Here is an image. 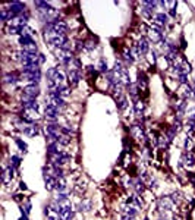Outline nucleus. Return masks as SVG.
I'll use <instances>...</instances> for the list:
<instances>
[{
  "label": "nucleus",
  "instance_id": "nucleus-1",
  "mask_svg": "<svg viewBox=\"0 0 195 220\" xmlns=\"http://www.w3.org/2000/svg\"><path fill=\"white\" fill-rule=\"evenodd\" d=\"M22 76H24L25 81H29L31 84H38V81L41 79V71H40V66H37V65H32V66H24Z\"/></svg>",
  "mask_w": 195,
  "mask_h": 220
},
{
  "label": "nucleus",
  "instance_id": "nucleus-2",
  "mask_svg": "<svg viewBox=\"0 0 195 220\" xmlns=\"http://www.w3.org/2000/svg\"><path fill=\"white\" fill-rule=\"evenodd\" d=\"M173 65V69L176 71V75H180V73H184V75H188L191 72V65L186 60H185L182 56H179L175 62L172 63Z\"/></svg>",
  "mask_w": 195,
  "mask_h": 220
},
{
  "label": "nucleus",
  "instance_id": "nucleus-3",
  "mask_svg": "<svg viewBox=\"0 0 195 220\" xmlns=\"http://www.w3.org/2000/svg\"><path fill=\"white\" fill-rule=\"evenodd\" d=\"M71 158V154L66 151H62L60 154H56V156H50V163L54 167H60L63 164L67 163V160Z\"/></svg>",
  "mask_w": 195,
  "mask_h": 220
},
{
  "label": "nucleus",
  "instance_id": "nucleus-4",
  "mask_svg": "<svg viewBox=\"0 0 195 220\" xmlns=\"http://www.w3.org/2000/svg\"><path fill=\"white\" fill-rule=\"evenodd\" d=\"M138 214V209L134 207V205H131V204H126V205H123L122 211H120V219L122 220H134Z\"/></svg>",
  "mask_w": 195,
  "mask_h": 220
},
{
  "label": "nucleus",
  "instance_id": "nucleus-5",
  "mask_svg": "<svg viewBox=\"0 0 195 220\" xmlns=\"http://www.w3.org/2000/svg\"><path fill=\"white\" fill-rule=\"evenodd\" d=\"M157 204H158V210L162 213H170L175 209V203H173V200L170 197H162Z\"/></svg>",
  "mask_w": 195,
  "mask_h": 220
},
{
  "label": "nucleus",
  "instance_id": "nucleus-6",
  "mask_svg": "<svg viewBox=\"0 0 195 220\" xmlns=\"http://www.w3.org/2000/svg\"><path fill=\"white\" fill-rule=\"evenodd\" d=\"M56 56H57V59L60 60L62 65H65V66H69V65H72V62H73L72 53H71V51H67V50L57 49V50H56Z\"/></svg>",
  "mask_w": 195,
  "mask_h": 220
},
{
  "label": "nucleus",
  "instance_id": "nucleus-7",
  "mask_svg": "<svg viewBox=\"0 0 195 220\" xmlns=\"http://www.w3.org/2000/svg\"><path fill=\"white\" fill-rule=\"evenodd\" d=\"M148 38H150L153 43H163L162 29L157 28L156 25H151V29L148 31Z\"/></svg>",
  "mask_w": 195,
  "mask_h": 220
},
{
  "label": "nucleus",
  "instance_id": "nucleus-8",
  "mask_svg": "<svg viewBox=\"0 0 195 220\" xmlns=\"http://www.w3.org/2000/svg\"><path fill=\"white\" fill-rule=\"evenodd\" d=\"M7 9H9V12L12 13V16L16 18V16H19V15H22L24 13L25 6H24V3H21V2H12L11 5L7 6Z\"/></svg>",
  "mask_w": 195,
  "mask_h": 220
},
{
  "label": "nucleus",
  "instance_id": "nucleus-9",
  "mask_svg": "<svg viewBox=\"0 0 195 220\" xmlns=\"http://www.w3.org/2000/svg\"><path fill=\"white\" fill-rule=\"evenodd\" d=\"M57 114H59V109L56 107L54 104L49 103V104L46 106V119H49L50 122L54 123L56 119H57Z\"/></svg>",
  "mask_w": 195,
  "mask_h": 220
},
{
  "label": "nucleus",
  "instance_id": "nucleus-10",
  "mask_svg": "<svg viewBox=\"0 0 195 220\" xmlns=\"http://www.w3.org/2000/svg\"><path fill=\"white\" fill-rule=\"evenodd\" d=\"M56 181H57V179L51 175V170L44 169V183H46V188H47L49 191H51V189H54L56 188Z\"/></svg>",
  "mask_w": 195,
  "mask_h": 220
},
{
  "label": "nucleus",
  "instance_id": "nucleus-11",
  "mask_svg": "<svg viewBox=\"0 0 195 220\" xmlns=\"http://www.w3.org/2000/svg\"><path fill=\"white\" fill-rule=\"evenodd\" d=\"M153 25H156L157 28L163 29L167 25V15L166 13H156L153 18Z\"/></svg>",
  "mask_w": 195,
  "mask_h": 220
},
{
  "label": "nucleus",
  "instance_id": "nucleus-12",
  "mask_svg": "<svg viewBox=\"0 0 195 220\" xmlns=\"http://www.w3.org/2000/svg\"><path fill=\"white\" fill-rule=\"evenodd\" d=\"M180 163L184 164L185 167H194V166H195V156H194V153L185 151L184 154H182V160H180Z\"/></svg>",
  "mask_w": 195,
  "mask_h": 220
},
{
  "label": "nucleus",
  "instance_id": "nucleus-13",
  "mask_svg": "<svg viewBox=\"0 0 195 220\" xmlns=\"http://www.w3.org/2000/svg\"><path fill=\"white\" fill-rule=\"evenodd\" d=\"M40 94V87L37 84H29L27 87H24V96H28V97H35Z\"/></svg>",
  "mask_w": 195,
  "mask_h": 220
},
{
  "label": "nucleus",
  "instance_id": "nucleus-14",
  "mask_svg": "<svg viewBox=\"0 0 195 220\" xmlns=\"http://www.w3.org/2000/svg\"><path fill=\"white\" fill-rule=\"evenodd\" d=\"M79 78H81V75H79V71L75 68H71L67 71V79H69V84L75 87V85H78L79 82Z\"/></svg>",
  "mask_w": 195,
  "mask_h": 220
},
{
  "label": "nucleus",
  "instance_id": "nucleus-15",
  "mask_svg": "<svg viewBox=\"0 0 195 220\" xmlns=\"http://www.w3.org/2000/svg\"><path fill=\"white\" fill-rule=\"evenodd\" d=\"M180 96H182V98H184L185 101L195 98V90L192 88V85H188V84L184 85V87H182V91H180Z\"/></svg>",
  "mask_w": 195,
  "mask_h": 220
},
{
  "label": "nucleus",
  "instance_id": "nucleus-16",
  "mask_svg": "<svg viewBox=\"0 0 195 220\" xmlns=\"http://www.w3.org/2000/svg\"><path fill=\"white\" fill-rule=\"evenodd\" d=\"M126 204H131V205H134V207H136V209H141V207H142V200L139 198L138 194H132L131 197H128Z\"/></svg>",
  "mask_w": 195,
  "mask_h": 220
},
{
  "label": "nucleus",
  "instance_id": "nucleus-17",
  "mask_svg": "<svg viewBox=\"0 0 195 220\" xmlns=\"http://www.w3.org/2000/svg\"><path fill=\"white\" fill-rule=\"evenodd\" d=\"M19 44L22 45V47H27V45H29V44H32V43H35L32 40V35H29V34H27L25 31L22 32V35H19Z\"/></svg>",
  "mask_w": 195,
  "mask_h": 220
},
{
  "label": "nucleus",
  "instance_id": "nucleus-18",
  "mask_svg": "<svg viewBox=\"0 0 195 220\" xmlns=\"http://www.w3.org/2000/svg\"><path fill=\"white\" fill-rule=\"evenodd\" d=\"M131 132H132V135L138 140V141H142L145 138L144 135V129H142V126H138V125H135V126H132V129H131Z\"/></svg>",
  "mask_w": 195,
  "mask_h": 220
},
{
  "label": "nucleus",
  "instance_id": "nucleus-19",
  "mask_svg": "<svg viewBox=\"0 0 195 220\" xmlns=\"http://www.w3.org/2000/svg\"><path fill=\"white\" fill-rule=\"evenodd\" d=\"M136 47H138V51L141 53V54H147V53L150 51V45H148V41H147L145 38H141V40H139V41H138V45H136Z\"/></svg>",
  "mask_w": 195,
  "mask_h": 220
},
{
  "label": "nucleus",
  "instance_id": "nucleus-20",
  "mask_svg": "<svg viewBox=\"0 0 195 220\" xmlns=\"http://www.w3.org/2000/svg\"><path fill=\"white\" fill-rule=\"evenodd\" d=\"M47 153H49V157L50 156H56V154H60V144L59 142H51L47 147Z\"/></svg>",
  "mask_w": 195,
  "mask_h": 220
},
{
  "label": "nucleus",
  "instance_id": "nucleus-21",
  "mask_svg": "<svg viewBox=\"0 0 195 220\" xmlns=\"http://www.w3.org/2000/svg\"><path fill=\"white\" fill-rule=\"evenodd\" d=\"M56 191L62 194V192H67V185H66V179L65 178H62V179H57L56 181Z\"/></svg>",
  "mask_w": 195,
  "mask_h": 220
},
{
  "label": "nucleus",
  "instance_id": "nucleus-22",
  "mask_svg": "<svg viewBox=\"0 0 195 220\" xmlns=\"http://www.w3.org/2000/svg\"><path fill=\"white\" fill-rule=\"evenodd\" d=\"M134 189H135V194H138V195H141V194L145 191V183H144V181H142L141 178H139V179H135Z\"/></svg>",
  "mask_w": 195,
  "mask_h": 220
},
{
  "label": "nucleus",
  "instance_id": "nucleus-23",
  "mask_svg": "<svg viewBox=\"0 0 195 220\" xmlns=\"http://www.w3.org/2000/svg\"><path fill=\"white\" fill-rule=\"evenodd\" d=\"M186 101L185 100H180V101H178L176 104H175V109H176V112H178V118H182L184 116L185 110H186Z\"/></svg>",
  "mask_w": 195,
  "mask_h": 220
},
{
  "label": "nucleus",
  "instance_id": "nucleus-24",
  "mask_svg": "<svg viewBox=\"0 0 195 220\" xmlns=\"http://www.w3.org/2000/svg\"><path fill=\"white\" fill-rule=\"evenodd\" d=\"M12 176H13V169L12 167H6L2 173V179H3V183H9L12 181Z\"/></svg>",
  "mask_w": 195,
  "mask_h": 220
},
{
  "label": "nucleus",
  "instance_id": "nucleus-25",
  "mask_svg": "<svg viewBox=\"0 0 195 220\" xmlns=\"http://www.w3.org/2000/svg\"><path fill=\"white\" fill-rule=\"evenodd\" d=\"M24 29L25 28H21V27H16V25H7V34H11V35H22L24 32Z\"/></svg>",
  "mask_w": 195,
  "mask_h": 220
},
{
  "label": "nucleus",
  "instance_id": "nucleus-26",
  "mask_svg": "<svg viewBox=\"0 0 195 220\" xmlns=\"http://www.w3.org/2000/svg\"><path fill=\"white\" fill-rule=\"evenodd\" d=\"M56 93H57V96H60L62 98H65V97L71 96V88L69 87H66V85H60L57 90H54Z\"/></svg>",
  "mask_w": 195,
  "mask_h": 220
},
{
  "label": "nucleus",
  "instance_id": "nucleus-27",
  "mask_svg": "<svg viewBox=\"0 0 195 220\" xmlns=\"http://www.w3.org/2000/svg\"><path fill=\"white\" fill-rule=\"evenodd\" d=\"M141 13H142V16L147 18V19H153V18H154V9H151V7H148V6L142 5Z\"/></svg>",
  "mask_w": 195,
  "mask_h": 220
},
{
  "label": "nucleus",
  "instance_id": "nucleus-28",
  "mask_svg": "<svg viewBox=\"0 0 195 220\" xmlns=\"http://www.w3.org/2000/svg\"><path fill=\"white\" fill-rule=\"evenodd\" d=\"M144 101H141V100H136L135 101V106H134V110H135V114L136 116H142V113H144Z\"/></svg>",
  "mask_w": 195,
  "mask_h": 220
},
{
  "label": "nucleus",
  "instance_id": "nucleus-29",
  "mask_svg": "<svg viewBox=\"0 0 195 220\" xmlns=\"http://www.w3.org/2000/svg\"><path fill=\"white\" fill-rule=\"evenodd\" d=\"M89 209H91V201H89V200H84V201H81V203L76 205V210H78V211H88Z\"/></svg>",
  "mask_w": 195,
  "mask_h": 220
},
{
  "label": "nucleus",
  "instance_id": "nucleus-30",
  "mask_svg": "<svg viewBox=\"0 0 195 220\" xmlns=\"http://www.w3.org/2000/svg\"><path fill=\"white\" fill-rule=\"evenodd\" d=\"M25 134H27L28 136H34V135H37V134H38V126H37V125H34V123L28 125V126H27V129H25Z\"/></svg>",
  "mask_w": 195,
  "mask_h": 220
},
{
  "label": "nucleus",
  "instance_id": "nucleus-31",
  "mask_svg": "<svg viewBox=\"0 0 195 220\" xmlns=\"http://www.w3.org/2000/svg\"><path fill=\"white\" fill-rule=\"evenodd\" d=\"M3 81H5V84H15V82H18V75L16 73H6Z\"/></svg>",
  "mask_w": 195,
  "mask_h": 220
},
{
  "label": "nucleus",
  "instance_id": "nucleus-32",
  "mask_svg": "<svg viewBox=\"0 0 195 220\" xmlns=\"http://www.w3.org/2000/svg\"><path fill=\"white\" fill-rule=\"evenodd\" d=\"M138 87L141 90H147V78L142 72L138 73Z\"/></svg>",
  "mask_w": 195,
  "mask_h": 220
},
{
  "label": "nucleus",
  "instance_id": "nucleus-33",
  "mask_svg": "<svg viewBox=\"0 0 195 220\" xmlns=\"http://www.w3.org/2000/svg\"><path fill=\"white\" fill-rule=\"evenodd\" d=\"M123 59H125V62L129 63V65H132L134 63V56H132V53H131V50L129 49H126V50L123 51Z\"/></svg>",
  "mask_w": 195,
  "mask_h": 220
},
{
  "label": "nucleus",
  "instance_id": "nucleus-34",
  "mask_svg": "<svg viewBox=\"0 0 195 220\" xmlns=\"http://www.w3.org/2000/svg\"><path fill=\"white\" fill-rule=\"evenodd\" d=\"M184 147H185V151H191L194 148V142H192V138L191 136H186L184 141Z\"/></svg>",
  "mask_w": 195,
  "mask_h": 220
},
{
  "label": "nucleus",
  "instance_id": "nucleus-35",
  "mask_svg": "<svg viewBox=\"0 0 195 220\" xmlns=\"http://www.w3.org/2000/svg\"><path fill=\"white\" fill-rule=\"evenodd\" d=\"M117 107H119V110H125V109L128 107V100H126L125 97L119 98V100H117Z\"/></svg>",
  "mask_w": 195,
  "mask_h": 220
},
{
  "label": "nucleus",
  "instance_id": "nucleus-36",
  "mask_svg": "<svg viewBox=\"0 0 195 220\" xmlns=\"http://www.w3.org/2000/svg\"><path fill=\"white\" fill-rule=\"evenodd\" d=\"M170 198L173 200V203H175V204H179L180 201H182V200H184V198H182V194H180V192H173L172 195H170Z\"/></svg>",
  "mask_w": 195,
  "mask_h": 220
},
{
  "label": "nucleus",
  "instance_id": "nucleus-37",
  "mask_svg": "<svg viewBox=\"0 0 195 220\" xmlns=\"http://www.w3.org/2000/svg\"><path fill=\"white\" fill-rule=\"evenodd\" d=\"M19 163H21V158L16 157V156H12V158H11V167L12 169H13V167H18Z\"/></svg>",
  "mask_w": 195,
  "mask_h": 220
},
{
  "label": "nucleus",
  "instance_id": "nucleus-38",
  "mask_svg": "<svg viewBox=\"0 0 195 220\" xmlns=\"http://www.w3.org/2000/svg\"><path fill=\"white\" fill-rule=\"evenodd\" d=\"M128 90H129V93H131V96L134 97V98H136V93H138V90H136V85H135V84H129L128 85Z\"/></svg>",
  "mask_w": 195,
  "mask_h": 220
},
{
  "label": "nucleus",
  "instance_id": "nucleus-39",
  "mask_svg": "<svg viewBox=\"0 0 195 220\" xmlns=\"http://www.w3.org/2000/svg\"><path fill=\"white\" fill-rule=\"evenodd\" d=\"M59 144H60V145H67V144H69V142H71V136H66V135H62L60 136V140H59Z\"/></svg>",
  "mask_w": 195,
  "mask_h": 220
},
{
  "label": "nucleus",
  "instance_id": "nucleus-40",
  "mask_svg": "<svg viewBox=\"0 0 195 220\" xmlns=\"http://www.w3.org/2000/svg\"><path fill=\"white\" fill-rule=\"evenodd\" d=\"M178 76V81L180 82L182 85H186L188 84V75H184V73H180V75H176Z\"/></svg>",
  "mask_w": 195,
  "mask_h": 220
},
{
  "label": "nucleus",
  "instance_id": "nucleus-41",
  "mask_svg": "<svg viewBox=\"0 0 195 220\" xmlns=\"http://www.w3.org/2000/svg\"><path fill=\"white\" fill-rule=\"evenodd\" d=\"M158 144H160V147H166L167 145V136H163V135L158 136Z\"/></svg>",
  "mask_w": 195,
  "mask_h": 220
},
{
  "label": "nucleus",
  "instance_id": "nucleus-42",
  "mask_svg": "<svg viewBox=\"0 0 195 220\" xmlns=\"http://www.w3.org/2000/svg\"><path fill=\"white\" fill-rule=\"evenodd\" d=\"M98 69H100V72H107V63L104 62V60H100Z\"/></svg>",
  "mask_w": 195,
  "mask_h": 220
},
{
  "label": "nucleus",
  "instance_id": "nucleus-43",
  "mask_svg": "<svg viewBox=\"0 0 195 220\" xmlns=\"http://www.w3.org/2000/svg\"><path fill=\"white\" fill-rule=\"evenodd\" d=\"M16 144L19 145V148H21V150H22L24 153L27 151V144H25V142H22L21 140H16Z\"/></svg>",
  "mask_w": 195,
  "mask_h": 220
},
{
  "label": "nucleus",
  "instance_id": "nucleus-44",
  "mask_svg": "<svg viewBox=\"0 0 195 220\" xmlns=\"http://www.w3.org/2000/svg\"><path fill=\"white\" fill-rule=\"evenodd\" d=\"M93 49H94L93 43H87V50H93Z\"/></svg>",
  "mask_w": 195,
  "mask_h": 220
},
{
  "label": "nucleus",
  "instance_id": "nucleus-45",
  "mask_svg": "<svg viewBox=\"0 0 195 220\" xmlns=\"http://www.w3.org/2000/svg\"><path fill=\"white\" fill-rule=\"evenodd\" d=\"M170 220H180V217H179V216H176V214H172V216H170Z\"/></svg>",
  "mask_w": 195,
  "mask_h": 220
},
{
  "label": "nucleus",
  "instance_id": "nucleus-46",
  "mask_svg": "<svg viewBox=\"0 0 195 220\" xmlns=\"http://www.w3.org/2000/svg\"><path fill=\"white\" fill-rule=\"evenodd\" d=\"M151 60H153V62H156V53H154V51L151 53Z\"/></svg>",
  "mask_w": 195,
  "mask_h": 220
},
{
  "label": "nucleus",
  "instance_id": "nucleus-47",
  "mask_svg": "<svg viewBox=\"0 0 195 220\" xmlns=\"http://www.w3.org/2000/svg\"><path fill=\"white\" fill-rule=\"evenodd\" d=\"M192 88H194V90H195V78L192 79Z\"/></svg>",
  "mask_w": 195,
  "mask_h": 220
},
{
  "label": "nucleus",
  "instance_id": "nucleus-48",
  "mask_svg": "<svg viewBox=\"0 0 195 220\" xmlns=\"http://www.w3.org/2000/svg\"><path fill=\"white\" fill-rule=\"evenodd\" d=\"M144 220H148V219H144Z\"/></svg>",
  "mask_w": 195,
  "mask_h": 220
}]
</instances>
